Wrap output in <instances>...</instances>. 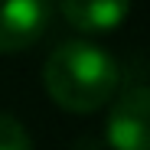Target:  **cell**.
Instances as JSON below:
<instances>
[{
  "instance_id": "obj_1",
  "label": "cell",
  "mask_w": 150,
  "mask_h": 150,
  "mask_svg": "<svg viewBox=\"0 0 150 150\" xmlns=\"http://www.w3.org/2000/svg\"><path fill=\"white\" fill-rule=\"evenodd\" d=\"M42 85L62 111L95 114L117 95L121 65L98 42L69 39L49 52L42 65Z\"/></svg>"
},
{
  "instance_id": "obj_2",
  "label": "cell",
  "mask_w": 150,
  "mask_h": 150,
  "mask_svg": "<svg viewBox=\"0 0 150 150\" xmlns=\"http://www.w3.org/2000/svg\"><path fill=\"white\" fill-rule=\"evenodd\" d=\"M105 144L111 150H150V88L137 85L111 98L105 117Z\"/></svg>"
},
{
  "instance_id": "obj_3",
  "label": "cell",
  "mask_w": 150,
  "mask_h": 150,
  "mask_svg": "<svg viewBox=\"0 0 150 150\" xmlns=\"http://www.w3.org/2000/svg\"><path fill=\"white\" fill-rule=\"evenodd\" d=\"M52 0H0V52H23L42 39Z\"/></svg>"
},
{
  "instance_id": "obj_4",
  "label": "cell",
  "mask_w": 150,
  "mask_h": 150,
  "mask_svg": "<svg viewBox=\"0 0 150 150\" xmlns=\"http://www.w3.org/2000/svg\"><path fill=\"white\" fill-rule=\"evenodd\" d=\"M59 13L85 36L114 33L131 13V0H59Z\"/></svg>"
},
{
  "instance_id": "obj_5",
  "label": "cell",
  "mask_w": 150,
  "mask_h": 150,
  "mask_svg": "<svg viewBox=\"0 0 150 150\" xmlns=\"http://www.w3.org/2000/svg\"><path fill=\"white\" fill-rule=\"evenodd\" d=\"M0 150H33L30 131L7 111H0Z\"/></svg>"
}]
</instances>
